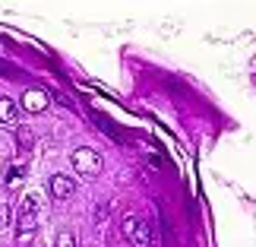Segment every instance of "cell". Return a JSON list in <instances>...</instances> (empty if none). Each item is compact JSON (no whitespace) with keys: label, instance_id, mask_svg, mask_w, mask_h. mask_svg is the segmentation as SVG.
I'll list each match as a JSON object with an SVG mask.
<instances>
[{"label":"cell","instance_id":"10","mask_svg":"<svg viewBox=\"0 0 256 247\" xmlns=\"http://www.w3.org/2000/svg\"><path fill=\"white\" fill-rule=\"evenodd\" d=\"M54 247H76L73 231H60V234H57V241H54Z\"/></svg>","mask_w":256,"mask_h":247},{"label":"cell","instance_id":"1","mask_svg":"<svg viewBox=\"0 0 256 247\" xmlns=\"http://www.w3.org/2000/svg\"><path fill=\"white\" fill-rule=\"evenodd\" d=\"M70 165L76 168V174H82V177H98L102 174V155H98L95 149H88V146H80V149H73L70 152Z\"/></svg>","mask_w":256,"mask_h":247},{"label":"cell","instance_id":"4","mask_svg":"<svg viewBox=\"0 0 256 247\" xmlns=\"http://www.w3.org/2000/svg\"><path fill=\"white\" fill-rule=\"evenodd\" d=\"M76 190V184L70 181V177H64V174H51L48 177V193L54 196V200H70Z\"/></svg>","mask_w":256,"mask_h":247},{"label":"cell","instance_id":"3","mask_svg":"<svg viewBox=\"0 0 256 247\" xmlns=\"http://www.w3.org/2000/svg\"><path fill=\"white\" fill-rule=\"evenodd\" d=\"M48 102H51L48 92H44V89H38V86H28L26 92H22V108H26L28 114H42L44 108H48Z\"/></svg>","mask_w":256,"mask_h":247},{"label":"cell","instance_id":"2","mask_svg":"<svg viewBox=\"0 0 256 247\" xmlns=\"http://www.w3.org/2000/svg\"><path fill=\"white\" fill-rule=\"evenodd\" d=\"M120 231H124V238L136 247H152V225L146 219H140V215H126L120 222Z\"/></svg>","mask_w":256,"mask_h":247},{"label":"cell","instance_id":"8","mask_svg":"<svg viewBox=\"0 0 256 247\" xmlns=\"http://www.w3.org/2000/svg\"><path fill=\"white\" fill-rule=\"evenodd\" d=\"M16 140H19V146H22V149H32V146H35V133L26 130V127H19V130H16Z\"/></svg>","mask_w":256,"mask_h":247},{"label":"cell","instance_id":"6","mask_svg":"<svg viewBox=\"0 0 256 247\" xmlns=\"http://www.w3.org/2000/svg\"><path fill=\"white\" fill-rule=\"evenodd\" d=\"M16 117H19V105L13 98L0 95V124L4 127H16Z\"/></svg>","mask_w":256,"mask_h":247},{"label":"cell","instance_id":"7","mask_svg":"<svg viewBox=\"0 0 256 247\" xmlns=\"http://www.w3.org/2000/svg\"><path fill=\"white\" fill-rule=\"evenodd\" d=\"M35 231H38L35 215H19V222H16V241H19V244H26Z\"/></svg>","mask_w":256,"mask_h":247},{"label":"cell","instance_id":"5","mask_svg":"<svg viewBox=\"0 0 256 247\" xmlns=\"http://www.w3.org/2000/svg\"><path fill=\"white\" fill-rule=\"evenodd\" d=\"M22 184H26V162H13V165L6 168V174H4V190L6 193H16Z\"/></svg>","mask_w":256,"mask_h":247},{"label":"cell","instance_id":"9","mask_svg":"<svg viewBox=\"0 0 256 247\" xmlns=\"http://www.w3.org/2000/svg\"><path fill=\"white\" fill-rule=\"evenodd\" d=\"M10 222H13V209H10V203H0V231H4Z\"/></svg>","mask_w":256,"mask_h":247}]
</instances>
